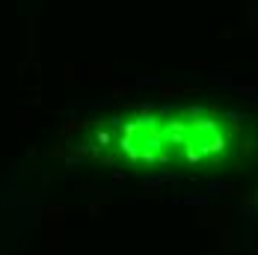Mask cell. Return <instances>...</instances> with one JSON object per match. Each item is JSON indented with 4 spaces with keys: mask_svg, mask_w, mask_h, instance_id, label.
Instances as JSON below:
<instances>
[{
    "mask_svg": "<svg viewBox=\"0 0 258 255\" xmlns=\"http://www.w3.org/2000/svg\"><path fill=\"white\" fill-rule=\"evenodd\" d=\"M166 143H172L175 149L184 152L187 160H211V157H220V154L229 149V137L223 125L217 119H208V116H196V113H187L181 116L178 122H172L169 134H163Z\"/></svg>",
    "mask_w": 258,
    "mask_h": 255,
    "instance_id": "6da1fadb",
    "label": "cell"
}]
</instances>
